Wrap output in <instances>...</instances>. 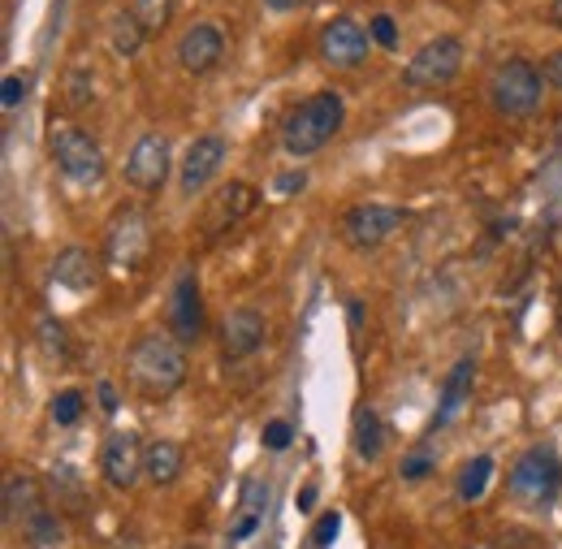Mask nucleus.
<instances>
[{
    "label": "nucleus",
    "mask_w": 562,
    "mask_h": 549,
    "mask_svg": "<svg viewBox=\"0 0 562 549\" xmlns=\"http://www.w3.org/2000/svg\"><path fill=\"white\" fill-rule=\"evenodd\" d=\"M131 385L147 403L173 399L187 385V350L169 334H143L131 350Z\"/></svg>",
    "instance_id": "f257e3e1"
},
{
    "label": "nucleus",
    "mask_w": 562,
    "mask_h": 549,
    "mask_svg": "<svg viewBox=\"0 0 562 549\" xmlns=\"http://www.w3.org/2000/svg\"><path fill=\"white\" fill-rule=\"evenodd\" d=\"M342 117H347V100L338 91H316L312 100L290 109V117L281 126V147L290 156H316L329 138L342 131Z\"/></svg>",
    "instance_id": "f03ea898"
},
{
    "label": "nucleus",
    "mask_w": 562,
    "mask_h": 549,
    "mask_svg": "<svg viewBox=\"0 0 562 549\" xmlns=\"http://www.w3.org/2000/svg\"><path fill=\"white\" fill-rule=\"evenodd\" d=\"M510 497L519 502V506H528V511H541V506H550L554 497H559L562 489V463L559 455L550 450V446H532V450H524L519 459H515V468H510Z\"/></svg>",
    "instance_id": "7ed1b4c3"
},
{
    "label": "nucleus",
    "mask_w": 562,
    "mask_h": 549,
    "mask_svg": "<svg viewBox=\"0 0 562 549\" xmlns=\"http://www.w3.org/2000/svg\"><path fill=\"white\" fill-rule=\"evenodd\" d=\"M490 104L502 117H532L541 109V69L510 57L490 74Z\"/></svg>",
    "instance_id": "20e7f679"
},
{
    "label": "nucleus",
    "mask_w": 562,
    "mask_h": 549,
    "mask_svg": "<svg viewBox=\"0 0 562 549\" xmlns=\"http://www.w3.org/2000/svg\"><path fill=\"white\" fill-rule=\"evenodd\" d=\"M48 147H53V160H57V169H61L66 182H74V187H100L104 182L109 160H104L100 143L87 135V131H78V126H53Z\"/></svg>",
    "instance_id": "39448f33"
},
{
    "label": "nucleus",
    "mask_w": 562,
    "mask_h": 549,
    "mask_svg": "<svg viewBox=\"0 0 562 549\" xmlns=\"http://www.w3.org/2000/svg\"><path fill=\"white\" fill-rule=\"evenodd\" d=\"M459 69H463V44L454 35H437L407 61L403 82L416 91H437V87H450L459 78Z\"/></svg>",
    "instance_id": "423d86ee"
},
{
    "label": "nucleus",
    "mask_w": 562,
    "mask_h": 549,
    "mask_svg": "<svg viewBox=\"0 0 562 549\" xmlns=\"http://www.w3.org/2000/svg\"><path fill=\"white\" fill-rule=\"evenodd\" d=\"M151 251V225L139 208H117L104 225V256L117 265V269H139Z\"/></svg>",
    "instance_id": "0eeeda50"
},
{
    "label": "nucleus",
    "mask_w": 562,
    "mask_h": 549,
    "mask_svg": "<svg viewBox=\"0 0 562 549\" xmlns=\"http://www.w3.org/2000/svg\"><path fill=\"white\" fill-rule=\"evenodd\" d=\"M407 225V208H394V204H355L347 216H342V234L351 247H381L390 243L398 229Z\"/></svg>",
    "instance_id": "6e6552de"
},
{
    "label": "nucleus",
    "mask_w": 562,
    "mask_h": 549,
    "mask_svg": "<svg viewBox=\"0 0 562 549\" xmlns=\"http://www.w3.org/2000/svg\"><path fill=\"white\" fill-rule=\"evenodd\" d=\"M260 204V191L251 187V182H225V187H216L212 191V200L204 204V221H200V229L216 238V234H229L238 221H247L251 212Z\"/></svg>",
    "instance_id": "1a4fd4ad"
},
{
    "label": "nucleus",
    "mask_w": 562,
    "mask_h": 549,
    "mask_svg": "<svg viewBox=\"0 0 562 549\" xmlns=\"http://www.w3.org/2000/svg\"><path fill=\"white\" fill-rule=\"evenodd\" d=\"M368 48H372V35L355 18H329L321 26V57H325V66L359 69L368 61Z\"/></svg>",
    "instance_id": "9d476101"
},
{
    "label": "nucleus",
    "mask_w": 562,
    "mask_h": 549,
    "mask_svg": "<svg viewBox=\"0 0 562 549\" xmlns=\"http://www.w3.org/2000/svg\"><path fill=\"white\" fill-rule=\"evenodd\" d=\"M165 178H169V138L139 135V143L126 156V182L135 191H160Z\"/></svg>",
    "instance_id": "9b49d317"
},
{
    "label": "nucleus",
    "mask_w": 562,
    "mask_h": 549,
    "mask_svg": "<svg viewBox=\"0 0 562 549\" xmlns=\"http://www.w3.org/2000/svg\"><path fill=\"white\" fill-rule=\"evenodd\" d=\"M143 455L147 446H139L135 433H109L104 450H100V472L113 489H135L143 472Z\"/></svg>",
    "instance_id": "f8f14e48"
},
{
    "label": "nucleus",
    "mask_w": 562,
    "mask_h": 549,
    "mask_svg": "<svg viewBox=\"0 0 562 549\" xmlns=\"http://www.w3.org/2000/svg\"><path fill=\"white\" fill-rule=\"evenodd\" d=\"M225 156H229V143H225L221 135L195 138V143L187 147V156H182V169H178L182 195H195V191H204L212 178H216V169L225 165Z\"/></svg>",
    "instance_id": "ddd939ff"
},
{
    "label": "nucleus",
    "mask_w": 562,
    "mask_h": 549,
    "mask_svg": "<svg viewBox=\"0 0 562 549\" xmlns=\"http://www.w3.org/2000/svg\"><path fill=\"white\" fill-rule=\"evenodd\" d=\"M221 53H225V35L216 22H195L182 40H178V66L187 74H209L221 66Z\"/></svg>",
    "instance_id": "4468645a"
},
{
    "label": "nucleus",
    "mask_w": 562,
    "mask_h": 549,
    "mask_svg": "<svg viewBox=\"0 0 562 549\" xmlns=\"http://www.w3.org/2000/svg\"><path fill=\"white\" fill-rule=\"evenodd\" d=\"M265 334L269 329H265V316L256 307H234L221 325V350H225V359H247L265 346Z\"/></svg>",
    "instance_id": "2eb2a0df"
},
{
    "label": "nucleus",
    "mask_w": 562,
    "mask_h": 549,
    "mask_svg": "<svg viewBox=\"0 0 562 549\" xmlns=\"http://www.w3.org/2000/svg\"><path fill=\"white\" fill-rule=\"evenodd\" d=\"M169 321H173V338H178V343H195V338L204 334V294H200V281H195V273L178 277Z\"/></svg>",
    "instance_id": "dca6fc26"
},
{
    "label": "nucleus",
    "mask_w": 562,
    "mask_h": 549,
    "mask_svg": "<svg viewBox=\"0 0 562 549\" xmlns=\"http://www.w3.org/2000/svg\"><path fill=\"white\" fill-rule=\"evenodd\" d=\"M0 511H4V524H31L40 511H44V484L26 472H9L0 484Z\"/></svg>",
    "instance_id": "f3484780"
},
{
    "label": "nucleus",
    "mask_w": 562,
    "mask_h": 549,
    "mask_svg": "<svg viewBox=\"0 0 562 549\" xmlns=\"http://www.w3.org/2000/svg\"><path fill=\"white\" fill-rule=\"evenodd\" d=\"M269 497H273V489L269 481H260V477H251V481L243 484V497H238V519L229 524V541L234 546H243L260 524H265V511H269Z\"/></svg>",
    "instance_id": "a211bd4d"
},
{
    "label": "nucleus",
    "mask_w": 562,
    "mask_h": 549,
    "mask_svg": "<svg viewBox=\"0 0 562 549\" xmlns=\"http://www.w3.org/2000/svg\"><path fill=\"white\" fill-rule=\"evenodd\" d=\"M53 281L74 290V294H82V290H91V285L100 281V265H95V256H91L87 247H66V251L53 260Z\"/></svg>",
    "instance_id": "6ab92c4d"
},
{
    "label": "nucleus",
    "mask_w": 562,
    "mask_h": 549,
    "mask_svg": "<svg viewBox=\"0 0 562 549\" xmlns=\"http://www.w3.org/2000/svg\"><path fill=\"white\" fill-rule=\"evenodd\" d=\"M472 381H476V363H472V359H459V363L450 368L446 385H441V403H437V415H432L428 428H446V424L459 415V407H463L468 394H472Z\"/></svg>",
    "instance_id": "aec40b11"
},
{
    "label": "nucleus",
    "mask_w": 562,
    "mask_h": 549,
    "mask_svg": "<svg viewBox=\"0 0 562 549\" xmlns=\"http://www.w3.org/2000/svg\"><path fill=\"white\" fill-rule=\"evenodd\" d=\"M351 441H355V455L363 463H376L385 455V424H381V415L372 412V407H355Z\"/></svg>",
    "instance_id": "412c9836"
},
{
    "label": "nucleus",
    "mask_w": 562,
    "mask_h": 549,
    "mask_svg": "<svg viewBox=\"0 0 562 549\" xmlns=\"http://www.w3.org/2000/svg\"><path fill=\"white\" fill-rule=\"evenodd\" d=\"M143 477L156 484V489L178 481L182 477V446L178 441H151L147 455H143Z\"/></svg>",
    "instance_id": "4be33fe9"
},
{
    "label": "nucleus",
    "mask_w": 562,
    "mask_h": 549,
    "mask_svg": "<svg viewBox=\"0 0 562 549\" xmlns=\"http://www.w3.org/2000/svg\"><path fill=\"white\" fill-rule=\"evenodd\" d=\"M22 537H26V546L31 549H61L66 546V524H61V515H53L48 506L22 528Z\"/></svg>",
    "instance_id": "5701e85b"
},
{
    "label": "nucleus",
    "mask_w": 562,
    "mask_h": 549,
    "mask_svg": "<svg viewBox=\"0 0 562 549\" xmlns=\"http://www.w3.org/2000/svg\"><path fill=\"white\" fill-rule=\"evenodd\" d=\"M490 477H493V459L490 455H476V459L459 472V497H463V502H481L485 489H490Z\"/></svg>",
    "instance_id": "b1692460"
},
{
    "label": "nucleus",
    "mask_w": 562,
    "mask_h": 549,
    "mask_svg": "<svg viewBox=\"0 0 562 549\" xmlns=\"http://www.w3.org/2000/svg\"><path fill=\"white\" fill-rule=\"evenodd\" d=\"M143 40H147V31H143V22L135 13H117V18H113V48H117L122 57H135L143 48Z\"/></svg>",
    "instance_id": "393cba45"
},
{
    "label": "nucleus",
    "mask_w": 562,
    "mask_h": 549,
    "mask_svg": "<svg viewBox=\"0 0 562 549\" xmlns=\"http://www.w3.org/2000/svg\"><path fill=\"white\" fill-rule=\"evenodd\" d=\"M82 412H87V394H82V390H61V394H53V403H48L53 424H61V428L78 424Z\"/></svg>",
    "instance_id": "a878e982"
},
{
    "label": "nucleus",
    "mask_w": 562,
    "mask_h": 549,
    "mask_svg": "<svg viewBox=\"0 0 562 549\" xmlns=\"http://www.w3.org/2000/svg\"><path fill=\"white\" fill-rule=\"evenodd\" d=\"M131 13L139 18L147 35H156V31H165V26H169V18H173V0H135V4H131Z\"/></svg>",
    "instance_id": "bb28decb"
},
{
    "label": "nucleus",
    "mask_w": 562,
    "mask_h": 549,
    "mask_svg": "<svg viewBox=\"0 0 562 549\" xmlns=\"http://www.w3.org/2000/svg\"><path fill=\"white\" fill-rule=\"evenodd\" d=\"M40 343H44V350H48L53 359H70V338H66V325H61V321L44 316V321H40Z\"/></svg>",
    "instance_id": "cd10ccee"
},
{
    "label": "nucleus",
    "mask_w": 562,
    "mask_h": 549,
    "mask_svg": "<svg viewBox=\"0 0 562 549\" xmlns=\"http://www.w3.org/2000/svg\"><path fill=\"white\" fill-rule=\"evenodd\" d=\"M368 35H372V44H381V48H398V22H394L390 13H376V18L368 22Z\"/></svg>",
    "instance_id": "c85d7f7f"
},
{
    "label": "nucleus",
    "mask_w": 562,
    "mask_h": 549,
    "mask_svg": "<svg viewBox=\"0 0 562 549\" xmlns=\"http://www.w3.org/2000/svg\"><path fill=\"white\" fill-rule=\"evenodd\" d=\"M338 533H342V515H338V511H334V515H321V524H316V533H312V546L329 549L338 541Z\"/></svg>",
    "instance_id": "c756f323"
},
{
    "label": "nucleus",
    "mask_w": 562,
    "mask_h": 549,
    "mask_svg": "<svg viewBox=\"0 0 562 549\" xmlns=\"http://www.w3.org/2000/svg\"><path fill=\"white\" fill-rule=\"evenodd\" d=\"M260 441H265V450H285V446L294 441V428H290L285 419H269L265 433H260Z\"/></svg>",
    "instance_id": "7c9ffc66"
},
{
    "label": "nucleus",
    "mask_w": 562,
    "mask_h": 549,
    "mask_svg": "<svg viewBox=\"0 0 562 549\" xmlns=\"http://www.w3.org/2000/svg\"><path fill=\"white\" fill-rule=\"evenodd\" d=\"M428 472H432V455L428 450H416V455L403 459V481H420Z\"/></svg>",
    "instance_id": "2f4dec72"
},
{
    "label": "nucleus",
    "mask_w": 562,
    "mask_h": 549,
    "mask_svg": "<svg viewBox=\"0 0 562 549\" xmlns=\"http://www.w3.org/2000/svg\"><path fill=\"white\" fill-rule=\"evenodd\" d=\"M0 96H4V109H18V104H22V96H26V82L9 74V78H4V87H0Z\"/></svg>",
    "instance_id": "473e14b6"
},
{
    "label": "nucleus",
    "mask_w": 562,
    "mask_h": 549,
    "mask_svg": "<svg viewBox=\"0 0 562 549\" xmlns=\"http://www.w3.org/2000/svg\"><path fill=\"white\" fill-rule=\"evenodd\" d=\"M91 100V87H87V74L82 69H74V78H70V104L78 109V104H87Z\"/></svg>",
    "instance_id": "72a5a7b5"
},
{
    "label": "nucleus",
    "mask_w": 562,
    "mask_h": 549,
    "mask_svg": "<svg viewBox=\"0 0 562 549\" xmlns=\"http://www.w3.org/2000/svg\"><path fill=\"white\" fill-rule=\"evenodd\" d=\"M541 74H546V82H550V87H559V91H562V48H559V53H550V57H546V66H541Z\"/></svg>",
    "instance_id": "f704fd0d"
},
{
    "label": "nucleus",
    "mask_w": 562,
    "mask_h": 549,
    "mask_svg": "<svg viewBox=\"0 0 562 549\" xmlns=\"http://www.w3.org/2000/svg\"><path fill=\"white\" fill-rule=\"evenodd\" d=\"M273 187H278L281 195H294V191H303V187H307V173H303V169H299V173H281Z\"/></svg>",
    "instance_id": "c9c22d12"
},
{
    "label": "nucleus",
    "mask_w": 562,
    "mask_h": 549,
    "mask_svg": "<svg viewBox=\"0 0 562 549\" xmlns=\"http://www.w3.org/2000/svg\"><path fill=\"white\" fill-rule=\"evenodd\" d=\"M347 321H351V334L359 338V334H363V303H359V299L347 303Z\"/></svg>",
    "instance_id": "e433bc0d"
},
{
    "label": "nucleus",
    "mask_w": 562,
    "mask_h": 549,
    "mask_svg": "<svg viewBox=\"0 0 562 549\" xmlns=\"http://www.w3.org/2000/svg\"><path fill=\"white\" fill-rule=\"evenodd\" d=\"M95 394H100V407H104V415L117 412V394H113V385H109V381H100V390H95Z\"/></svg>",
    "instance_id": "4c0bfd02"
},
{
    "label": "nucleus",
    "mask_w": 562,
    "mask_h": 549,
    "mask_svg": "<svg viewBox=\"0 0 562 549\" xmlns=\"http://www.w3.org/2000/svg\"><path fill=\"white\" fill-rule=\"evenodd\" d=\"M265 4H269L273 13H294V9H303L307 0H265Z\"/></svg>",
    "instance_id": "58836bf2"
},
{
    "label": "nucleus",
    "mask_w": 562,
    "mask_h": 549,
    "mask_svg": "<svg viewBox=\"0 0 562 549\" xmlns=\"http://www.w3.org/2000/svg\"><path fill=\"white\" fill-rule=\"evenodd\" d=\"M312 506H316V489H303L299 493V511H312Z\"/></svg>",
    "instance_id": "ea45409f"
},
{
    "label": "nucleus",
    "mask_w": 562,
    "mask_h": 549,
    "mask_svg": "<svg viewBox=\"0 0 562 549\" xmlns=\"http://www.w3.org/2000/svg\"><path fill=\"white\" fill-rule=\"evenodd\" d=\"M550 18H554V22H559V26H562V0H554V9H550Z\"/></svg>",
    "instance_id": "a19ab883"
},
{
    "label": "nucleus",
    "mask_w": 562,
    "mask_h": 549,
    "mask_svg": "<svg viewBox=\"0 0 562 549\" xmlns=\"http://www.w3.org/2000/svg\"><path fill=\"white\" fill-rule=\"evenodd\" d=\"M182 549H204V546H182Z\"/></svg>",
    "instance_id": "79ce46f5"
},
{
    "label": "nucleus",
    "mask_w": 562,
    "mask_h": 549,
    "mask_svg": "<svg viewBox=\"0 0 562 549\" xmlns=\"http://www.w3.org/2000/svg\"><path fill=\"white\" fill-rule=\"evenodd\" d=\"M472 549H493V546H472Z\"/></svg>",
    "instance_id": "37998d69"
},
{
    "label": "nucleus",
    "mask_w": 562,
    "mask_h": 549,
    "mask_svg": "<svg viewBox=\"0 0 562 549\" xmlns=\"http://www.w3.org/2000/svg\"><path fill=\"white\" fill-rule=\"evenodd\" d=\"M559 325H562V307H559Z\"/></svg>",
    "instance_id": "c03bdc74"
}]
</instances>
